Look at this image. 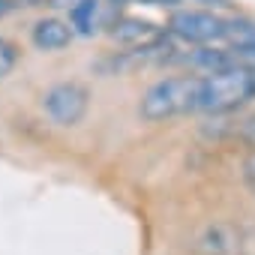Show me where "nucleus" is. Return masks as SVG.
I'll list each match as a JSON object with an SVG mask.
<instances>
[{
    "instance_id": "nucleus-2",
    "label": "nucleus",
    "mask_w": 255,
    "mask_h": 255,
    "mask_svg": "<svg viewBox=\"0 0 255 255\" xmlns=\"http://www.w3.org/2000/svg\"><path fill=\"white\" fill-rule=\"evenodd\" d=\"M87 105H90V93L75 81H60V84L48 87L42 96L45 114L60 126H75L87 114Z\"/></svg>"
},
{
    "instance_id": "nucleus-3",
    "label": "nucleus",
    "mask_w": 255,
    "mask_h": 255,
    "mask_svg": "<svg viewBox=\"0 0 255 255\" xmlns=\"http://www.w3.org/2000/svg\"><path fill=\"white\" fill-rule=\"evenodd\" d=\"M192 255H240L243 237L231 222H207L192 234Z\"/></svg>"
},
{
    "instance_id": "nucleus-4",
    "label": "nucleus",
    "mask_w": 255,
    "mask_h": 255,
    "mask_svg": "<svg viewBox=\"0 0 255 255\" xmlns=\"http://www.w3.org/2000/svg\"><path fill=\"white\" fill-rule=\"evenodd\" d=\"M72 39V27L60 18H42L33 27V45L42 51H60Z\"/></svg>"
},
{
    "instance_id": "nucleus-7",
    "label": "nucleus",
    "mask_w": 255,
    "mask_h": 255,
    "mask_svg": "<svg viewBox=\"0 0 255 255\" xmlns=\"http://www.w3.org/2000/svg\"><path fill=\"white\" fill-rule=\"evenodd\" d=\"M15 63H18V48H15L9 39L0 36V78L9 75V72L15 69Z\"/></svg>"
},
{
    "instance_id": "nucleus-10",
    "label": "nucleus",
    "mask_w": 255,
    "mask_h": 255,
    "mask_svg": "<svg viewBox=\"0 0 255 255\" xmlns=\"http://www.w3.org/2000/svg\"><path fill=\"white\" fill-rule=\"evenodd\" d=\"M138 3H150V6H174L180 0H138Z\"/></svg>"
},
{
    "instance_id": "nucleus-9",
    "label": "nucleus",
    "mask_w": 255,
    "mask_h": 255,
    "mask_svg": "<svg viewBox=\"0 0 255 255\" xmlns=\"http://www.w3.org/2000/svg\"><path fill=\"white\" fill-rule=\"evenodd\" d=\"M240 135H243V141H246V144H252V147H255V114L243 123V132H240Z\"/></svg>"
},
{
    "instance_id": "nucleus-6",
    "label": "nucleus",
    "mask_w": 255,
    "mask_h": 255,
    "mask_svg": "<svg viewBox=\"0 0 255 255\" xmlns=\"http://www.w3.org/2000/svg\"><path fill=\"white\" fill-rule=\"evenodd\" d=\"M69 21L81 36H90L96 30V0H81V3H75L72 12H69Z\"/></svg>"
},
{
    "instance_id": "nucleus-8",
    "label": "nucleus",
    "mask_w": 255,
    "mask_h": 255,
    "mask_svg": "<svg viewBox=\"0 0 255 255\" xmlns=\"http://www.w3.org/2000/svg\"><path fill=\"white\" fill-rule=\"evenodd\" d=\"M243 180H246V186H249L252 195H255V153L243 162Z\"/></svg>"
},
{
    "instance_id": "nucleus-1",
    "label": "nucleus",
    "mask_w": 255,
    "mask_h": 255,
    "mask_svg": "<svg viewBox=\"0 0 255 255\" xmlns=\"http://www.w3.org/2000/svg\"><path fill=\"white\" fill-rule=\"evenodd\" d=\"M198 102H201V78L198 75H177V78L156 81L144 93L138 114L150 123H159V120H168L177 114L198 111Z\"/></svg>"
},
{
    "instance_id": "nucleus-5",
    "label": "nucleus",
    "mask_w": 255,
    "mask_h": 255,
    "mask_svg": "<svg viewBox=\"0 0 255 255\" xmlns=\"http://www.w3.org/2000/svg\"><path fill=\"white\" fill-rule=\"evenodd\" d=\"M114 39H120V42H129V45H147V42H153L156 36H159V27L156 24H150V21H138V18H123L120 24H114Z\"/></svg>"
}]
</instances>
